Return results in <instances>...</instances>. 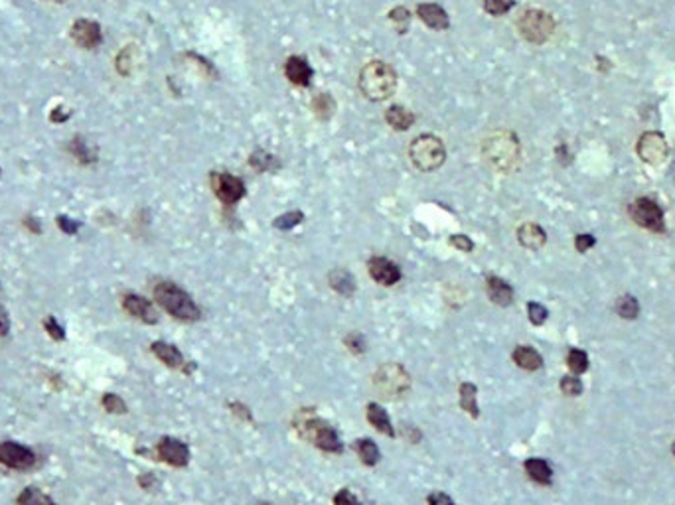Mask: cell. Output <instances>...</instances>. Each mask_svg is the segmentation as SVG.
<instances>
[{"label": "cell", "mask_w": 675, "mask_h": 505, "mask_svg": "<svg viewBox=\"0 0 675 505\" xmlns=\"http://www.w3.org/2000/svg\"><path fill=\"white\" fill-rule=\"evenodd\" d=\"M482 156L494 170L502 174H511L518 170L521 160V144L516 133L498 128L490 133L482 142Z\"/></svg>", "instance_id": "6da1fadb"}, {"label": "cell", "mask_w": 675, "mask_h": 505, "mask_svg": "<svg viewBox=\"0 0 675 505\" xmlns=\"http://www.w3.org/2000/svg\"><path fill=\"white\" fill-rule=\"evenodd\" d=\"M155 300L180 322H196L202 316L199 306L192 300L184 288L170 281H162L155 286Z\"/></svg>", "instance_id": "7a4b0ae2"}, {"label": "cell", "mask_w": 675, "mask_h": 505, "mask_svg": "<svg viewBox=\"0 0 675 505\" xmlns=\"http://www.w3.org/2000/svg\"><path fill=\"white\" fill-rule=\"evenodd\" d=\"M360 89L369 101H385L397 89V74L389 63L379 60L365 63L360 74Z\"/></svg>", "instance_id": "3957f363"}, {"label": "cell", "mask_w": 675, "mask_h": 505, "mask_svg": "<svg viewBox=\"0 0 675 505\" xmlns=\"http://www.w3.org/2000/svg\"><path fill=\"white\" fill-rule=\"evenodd\" d=\"M294 429L299 431L302 438H308L312 440L320 450L324 452H332V454H340L343 450L342 440L338 436V432L334 431L332 426L328 422H324L322 419H318L310 409L302 410L301 417L294 421Z\"/></svg>", "instance_id": "277c9868"}, {"label": "cell", "mask_w": 675, "mask_h": 505, "mask_svg": "<svg viewBox=\"0 0 675 505\" xmlns=\"http://www.w3.org/2000/svg\"><path fill=\"white\" fill-rule=\"evenodd\" d=\"M409 158L413 166L421 172H433L438 170L447 160V148L445 142L435 135H421L417 137L409 147Z\"/></svg>", "instance_id": "5b68a950"}, {"label": "cell", "mask_w": 675, "mask_h": 505, "mask_svg": "<svg viewBox=\"0 0 675 505\" xmlns=\"http://www.w3.org/2000/svg\"><path fill=\"white\" fill-rule=\"evenodd\" d=\"M518 30H520L521 38L525 42L541 46L553 36L555 18L551 16L549 12L539 11V8H530V11L521 12L520 20H518Z\"/></svg>", "instance_id": "8992f818"}, {"label": "cell", "mask_w": 675, "mask_h": 505, "mask_svg": "<svg viewBox=\"0 0 675 505\" xmlns=\"http://www.w3.org/2000/svg\"><path fill=\"white\" fill-rule=\"evenodd\" d=\"M411 385V377L405 369L397 363H385L375 371L374 387L375 391L385 399H397L401 397Z\"/></svg>", "instance_id": "52a82bcc"}, {"label": "cell", "mask_w": 675, "mask_h": 505, "mask_svg": "<svg viewBox=\"0 0 675 505\" xmlns=\"http://www.w3.org/2000/svg\"><path fill=\"white\" fill-rule=\"evenodd\" d=\"M628 213L634 220L636 225L644 227L652 233H665V223H664V210L660 208V203L654 201L652 198H638L630 203Z\"/></svg>", "instance_id": "ba28073f"}, {"label": "cell", "mask_w": 675, "mask_h": 505, "mask_svg": "<svg viewBox=\"0 0 675 505\" xmlns=\"http://www.w3.org/2000/svg\"><path fill=\"white\" fill-rule=\"evenodd\" d=\"M0 464L8 470L28 472L32 468H36L38 456L30 446H24L20 442L14 440H2L0 442Z\"/></svg>", "instance_id": "9c48e42d"}, {"label": "cell", "mask_w": 675, "mask_h": 505, "mask_svg": "<svg viewBox=\"0 0 675 505\" xmlns=\"http://www.w3.org/2000/svg\"><path fill=\"white\" fill-rule=\"evenodd\" d=\"M636 154H638L640 160L645 162V164H652V166L664 164L665 158L669 154L665 137L662 133H657V130H648V133H644L642 137L638 138Z\"/></svg>", "instance_id": "30bf717a"}, {"label": "cell", "mask_w": 675, "mask_h": 505, "mask_svg": "<svg viewBox=\"0 0 675 505\" xmlns=\"http://www.w3.org/2000/svg\"><path fill=\"white\" fill-rule=\"evenodd\" d=\"M209 184L218 200L225 206H233L245 196V184L243 180L228 174V172H211L209 174Z\"/></svg>", "instance_id": "8fae6325"}, {"label": "cell", "mask_w": 675, "mask_h": 505, "mask_svg": "<svg viewBox=\"0 0 675 505\" xmlns=\"http://www.w3.org/2000/svg\"><path fill=\"white\" fill-rule=\"evenodd\" d=\"M72 40L84 50H95L103 43V32L99 22L89 20V18H79L72 24L70 30Z\"/></svg>", "instance_id": "7c38bea8"}, {"label": "cell", "mask_w": 675, "mask_h": 505, "mask_svg": "<svg viewBox=\"0 0 675 505\" xmlns=\"http://www.w3.org/2000/svg\"><path fill=\"white\" fill-rule=\"evenodd\" d=\"M156 454L162 462L170 464L174 468H184L190 462V448H188L186 442L172 438V436L160 438V442L156 444Z\"/></svg>", "instance_id": "4fadbf2b"}, {"label": "cell", "mask_w": 675, "mask_h": 505, "mask_svg": "<svg viewBox=\"0 0 675 505\" xmlns=\"http://www.w3.org/2000/svg\"><path fill=\"white\" fill-rule=\"evenodd\" d=\"M123 308H125V312H129L133 318L145 322V324L152 326V324L158 322V312H156L155 304H152L150 300H146L145 296L135 295V292H126V295L123 296Z\"/></svg>", "instance_id": "5bb4252c"}, {"label": "cell", "mask_w": 675, "mask_h": 505, "mask_svg": "<svg viewBox=\"0 0 675 505\" xmlns=\"http://www.w3.org/2000/svg\"><path fill=\"white\" fill-rule=\"evenodd\" d=\"M367 269H369L372 278H374L377 284H381V286H393V284L401 281V269H399L391 259L374 257V259L367 263Z\"/></svg>", "instance_id": "9a60e30c"}, {"label": "cell", "mask_w": 675, "mask_h": 505, "mask_svg": "<svg viewBox=\"0 0 675 505\" xmlns=\"http://www.w3.org/2000/svg\"><path fill=\"white\" fill-rule=\"evenodd\" d=\"M284 75L291 83L299 85V87H306L310 85V79L314 72H312L310 63L306 62L301 55H291L287 63H284Z\"/></svg>", "instance_id": "2e32d148"}, {"label": "cell", "mask_w": 675, "mask_h": 505, "mask_svg": "<svg viewBox=\"0 0 675 505\" xmlns=\"http://www.w3.org/2000/svg\"><path fill=\"white\" fill-rule=\"evenodd\" d=\"M417 16L433 30H447L450 26V20H448V14L445 12V8L438 6V4H433V2L419 4L417 6Z\"/></svg>", "instance_id": "e0dca14e"}, {"label": "cell", "mask_w": 675, "mask_h": 505, "mask_svg": "<svg viewBox=\"0 0 675 505\" xmlns=\"http://www.w3.org/2000/svg\"><path fill=\"white\" fill-rule=\"evenodd\" d=\"M67 152H70L79 164H84V166H91V164L97 162V158H99L97 147H93L84 135H75V137L70 138Z\"/></svg>", "instance_id": "ac0fdd59"}, {"label": "cell", "mask_w": 675, "mask_h": 505, "mask_svg": "<svg viewBox=\"0 0 675 505\" xmlns=\"http://www.w3.org/2000/svg\"><path fill=\"white\" fill-rule=\"evenodd\" d=\"M486 290H488L490 300L498 306H509L513 302V288L509 286L504 278L490 274L486 278Z\"/></svg>", "instance_id": "d6986e66"}, {"label": "cell", "mask_w": 675, "mask_h": 505, "mask_svg": "<svg viewBox=\"0 0 675 505\" xmlns=\"http://www.w3.org/2000/svg\"><path fill=\"white\" fill-rule=\"evenodd\" d=\"M150 349H152V354H155L156 358L160 359L164 365H168V368L184 369V365H186L184 356H182V354H180V349H178L176 346H172V344H166V342H155V344L150 346Z\"/></svg>", "instance_id": "ffe728a7"}, {"label": "cell", "mask_w": 675, "mask_h": 505, "mask_svg": "<svg viewBox=\"0 0 675 505\" xmlns=\"http://www.w3.org/2000/svg\"><path fill=\"white\" fill-rule=\"evenodd\" d=\"M518 241H520L525 249L537 251V249H541V247L545 245L547 235L543 231V227H539L537 223H523L520 229H518Z\"/></svg>", "instance_id": "44dd1931"}, {"label": "cell", "mask_w": 675, "mask_h": 505, "mask_svg": "<svg viewBox=\"0 0 675 505\" xmlns=\"http://www.w3.org/2000/svg\"><path fill=\"white\" fill-rule=\"evenodd\" d=\"M365 410H367V421H369V424L374 426L375 431H379L381 434H387V436H395V429L393 424H391V419H389V415L385 412L381 405L369 403Z\"/></svg>", "instance_id": "7402d4cb"}, {"label": "cell", "mask_w": 675, "mask_h": 505, "mask_svg": "<svg viewBox=\"0 0 675 505\" xmlns=\"http://www.w3.org/2000/svg\"><path fill=\"white\" fill-rule=\"evenodd\" d=\"M385 121L393 130H409L415 123V115L401 105H391L385 113Z\"/></svg>", "instance_id": "603a6c76"}, {"label": "cell", "mask_w": 675, "mask_h": 505, "mask_svg": "<svg viewBox=\"0 0 675 505\" xmlns=\"http://www.w3.org/2000/svg\"><path fill=\"white\" fill-rule=\"evenodd\" d=\"M513 361L518 363V368L527 369V371H537L543 368V358L537 349H533L531 346H518L513 349Z\"/></svg>", "instance_id": "cb8c5ba5"}, {"label": "cell", "mask_w": 675, "mask_h": 505, "mask_svg": "<svg viewBox=\"0 0 675 505\" xmlns=\"http://www.w3.org/2000/svg\"><path fill=\"white\" fill-rule=\"evenodd\" d=\"M328 283L332 286V290H336L338 295L353 296V292H355V278L346 269H334L332 273L328 274Z\"/></svg>", "instance_id": "d4e9b609"}, {"label": "cell", "mask_w": 675, "mask_h": 505, "mask_svg": "<svg viewBox=\"0 0 675 505\" xmlns=\"http://www.w3.org/2000/svg\"><path fill=\"white\" fill-rule=\"evenodd\" d=\"M136 63H138V50H136V46H133V43L125 46L121 52L117 53V58H114V67H117L119 75H123V77H131V75H133Z\"/></svg>", "instance_id": "484cf974"}, {"label": "cell", "mask_w": 675, "mask_h": 505, "mask_svg": "<svg viewBox=\"0 0 675 505\" xmlns=\"http://www.w3.org/2000/svg\"><path fill=\"white\" fill-rule=\"evenodd\" d=\"M523 468H525V472H527V476H530L531 480H533V482H537V484L549 485L551 480H553V470H551V466L545 462V460H541V458H530V460H525Z\"/></svg>", "instance_id": "4316f807"}, {"label": "cell", "mask_w": 675, "mask_h": 505, "mask_svg": "<svg viewBox=\"0 0 675 505\" xmlns=\"http://www.w3.org/2000/svg\"><path fill=\"white\" fill-rule=\"evenodd\" d=\"M476 395H478V389H476L474 383H462L460 385V409L466 410L472 419H478L480 415Z\"/></svg>", "instance_id": "83f0119b"}, {"label": "cell", "mask_w": 675, "mask_h": 505, "mask_svg": "<svg viewBox=\"0 0 675 505\" xmlns=\"http://www.w3.org/2000/svg\"><path fill=\"white\" fill-rule=\"evenodd\" d=\"M16 504L18 505H55V501H53L52 497H50L48 494H44L40 487H36V485H28V487H24V490L20 492L18 499H16Z\"/></svg>", "instance_id": "f1b7e54d"}, {"label": "cell", "mask_w": 675, "mask_h": 505, "mask_svg": "<svg viewBox=\"0 0 675 505\" xmlns=\"http://www.w3.org/2000/svg\"><path fill=\"white\" fill-rule=\"evenodd\" d=\"M312 111L314 115L318 116L320 121H328L332 119V115L336 113V101L330 93H318L314 99H312Z\"/></svg>", "instance_id": "f546056e"}, {"label": "cell", "mask_w": 675, "mask_h": 505, "mask_svg": "<svg viewBox=\"0 0 675 505\" xmlns=\"http://www.w3.org/2000/svg\"><path fill=\"white\" fill-rule=\"evenodd\" d=\"M353 446H355V452L362 458V462H364L365 466H375V464L379 462L381 454H379V448H377V444H375L374 440L360 438Z\"/></svg>", "instance_id": "4dcf8cb0"}, {"label": "cell", "mask_w": 675, "mask_h": 505, "mask_svg": "<svg viewBox=\"0 0 675 505\" xmlns=\"http://www.w3.org/2000/svg\"><path fill=\"white\" fill-rule=\"evenodd\" d=\"M249 164L255 170H259V172H273V170H277L281 166L277 156H273V154L265 152V150H255L249 156Z\"/></svg>", "instance_id": "1f68e13d"}, {"label": "cell", "mask_w": 675, "mask_h": 505, "mask_svg": "<svg viewBox=\"0 0 675 505\" xmlns=\"http://www.w3.org/2000/svg\"><path fill=\"white\" fill-rule=\"evenodd\" d=\"M614 310H616V314L624 318V320H634V318H638V314H640V304H638V300H636L634 296L624 295L616 300Z\"/></svg>", "instance_id": "d6a6232c"}, {"label": "cell", "mask_w": 675, "mask_h": 505, "mask_svg": "<svg viewBox=\"0 0 675 505\" xmlns=\"http://www.w3.org/2000/svg\"><path fill=\"white\" fill-rule=\"evenodd\" d=\"M567 365H569V369H571L572 373H584L586 369H589V356L582 351V349H577V347H572V349H569V354H567Z\"/></svg>", "instance_id": "836d02e7"}, {"label": "cell", "mask_w": 675, "mask_h": 505, "mask_svg": "<svg viewBox=\"0 0 675 505\" xmlns=\"http://www.w3.org/2000/svg\"><path fill=\"white\" fill-rule=\"evenodd\" d=\"M302 220H304V213H302V211H289V213L279 215L277 220L273 221V225H275L277 229H281V231H289L292 227H296L299 223H302Z\"/></svg>", "instance_id": "e575fe53"}, {"label": "cell", "mask_w": 675, "mask_h": 505, "mask_svg": "<svg viewBox=\"0 0 675 505\" xmlns=\"http://www.w3.org/2000/svg\"><path fill=\"white\" fill-rule=\"evenodd\" d=\"M101 405H103V409L107 410V412H111V415H125L126 412V403L121 399L119 395H114V393L103 395Z\"/></svg>", "instance_id": "d590c367"}, {"label": "cell", "mask_w": 675, "mask_h": 505, "mask_svg": "<svg viewBox=\"0 0 675 505\" xmlns=\"http://www.w3.org/2000/svg\"><path fill=\"white\" fill-rule=\"evenodd\" d=\"M389 20L393 22L397 26L399 34H405L407 26H409V20H411V14L407 11L405 6H395L393 11L389 12Z\"/></svg>", "instance_id": "8d00e7d4"}, {"label": "cell", "mask_w": 675, "mask_h": 505, "mask_svg": "<svg viewBox=\"0 0 675 505\" xmlns=\"http://www.w3.org/2000/svg\"><path fill=\"white\" fill-rule=\"evenodd\" d=\"M513 0H484V11L492 16H502L513 8Z\"/></svg>", "instance_id": "74e56055"}, {"label": "cell", "mask_w": 675, "mask_h": 505, "mask_svg": "<svg viewBox=\"0 0 675 505\" xmlns=\"http://www.w3.org/2000/svg\"><path fill=\"white\" fill-rule=\"evenodd\" d=\"M527 314H530L531 324L541 326V324H545V320H547L549 312H547V308H545L543 304H539V302H530V304H527Z\"/></svg>", "instance_id": "f35d334b"}, {"label": "cell", "mask_w": 675, "mask_h": 505, "mask_svg": "<svg viewBox=\"0 0 675 505\" xmlns=\"http://www.w3.org/2000/svg\"><path fill=\"white\" fill-rule=\"evenodd\" d=\"M44 330H46V332H48V336L52 337V339H55V342H62V339H65V332H63V328L58 324L55 316H48V318L44 320Z\"/></svg>", "instance_id": "ab89813d"}, {"label": "cell", "mask_w": 675, "mask_h": 505, "mask_svg": "<svg viewBox=\"0 0 675 505\" xmlns=\"http://www.w3.org/2000/svg\"><path fill=\"white\" fill-rule=\"evenodd\" d=\"M561 391L565 393V395H569V397H579V395L582 393L581 379L572 377V375H569V377H563L561 379Z\"/></svg>", "instance_id": "60d3db41"}, {"label": "cell", "mask_w": 675, "mask_h": 505, "mask_svg": "<svg viewBox=\"0 0 675 505\" xmlns=\"http://www.w3.org/2000/svg\"><path fill=\"white\" fill-rule=\"evenodd\" d=\"M343 344L352 354H364L365 351V337L360 332H352L350 336L343 339Z\"/></svg>", "instance_id": "b9f144b4"}, {"label": "cell", "mask_w": 675, "mask_h": 505, "mask_svg": "<svg viewBox=\"0 0 675 505\" xmlns=\"http://www.w3.org/2000/svg\"><path fill=\"white\" fill-rule=\"evenodd\" d=\"M55 221H58V227H60L65 235H75V233L79 231V227H81V223H77V221L67 217V215H58Z\"/></svg>", "instance_id": "7bdbcfd3"}, {"label": "cell", "mask_w": 675, "mask_h": 505, "mask_svg": "<svg viewBox=\"0 0 675 505\" xmlns=\"http://www.w3.org/2000/svg\"><path fill=\"white\" fill-rule=\"evenodd\" d=\"M596 245V239L592 237L591 233H581L575 237V249L579 252H586L589 249H592Z\"/></svg>", "instance_id": "ee69618b"}, {"label": "cell", "mask_w": 675, "mask_h": 505, "mask_svg": "<svg viewBox=\"0 0 675 505\" xmlns=\"http://www.w3.org/2000/svg\"><path fill=\"white\" fill-rule=\"evenodd\" d=\"M334 505H362L360 504V499L355 497V495L350 492V490H340L338 494L334 495Z\"/></svg>", "instance_id": "f6af8a7d"}, {"label": "cell", "mask_w": 675, "mask_h": 505, "mask_svg": "<svg viewBox=\"0 0 675 505\" xmlns=\"http://www.w3.org/2000/svg\"><path fill=\"white\" fill-rule=\"evenodd\" d=\"M450 245L457 247L458 251L464 252H470L474 249V243H472V239L466 237V235H452V237H450Z\"/></svg>", "instance_id": "bcb514c9"}, {"label": "cell", "mask_w": 675, "mask_h": 505, "mask_svg": "<svg viewBox=\"0 0 675 505\" xmlns=\"http://www.w3.org/2000/svg\"><path fill=\"white\" fill-rule=\"evenodd\" d=\"M426 501H428V505H457L454 501H452V497H448V495L443 494V492H435V494H431Z\"/></svg>", "instance_id": "7dc6e473"}, {"label": "cell", "mask_w": 675, "mask_h": 505, "mask_svg": "<svg viewBox=\"0 0 675 505\" xmlns=\"http://www.w3.org/2000/svg\"><path fill=\"white\" fill-rule=\"evenodd\" d=\"M8 332H11V318H8L6 308L0 304V337H6Z\"/></svg>", "instance_id": "c3c4849f"}, {"label": "cell", "mask_w": 675, "mask_h": 505, "mask_svg": "<svg viewBox=\"0 0 675 505\" xmlns=\"http://www.w3.org/2000/svg\"><path fill=\"white\" fill-rule=\"evenodd\" d=\"M229 409L233 410L240 419H243V421H251V410L245 407V405H241V403H237V400H233V403H229Z\"/></svg>", "instance_id": "681fc988"}, {"label": "cell", "mask_w": 675, "mask_h": 505, "mask_svg": "<svg viewBox=\"0 0 675 505\" xmlns=\"http://www.w3.org/2000/svg\"><path fill=\"white\" fill-rule=\"evenodd\" d=\"M555 154H557V158H559V162H561L563 166H569L572 162V154L569 152L567 144H559V147L555 148Z\"/></svg>", "instance_id": "f907efd6"}, {"label": "cell", "mask_w": 675, "mask_h": 505, "mask_svg": "<svg viewBox=\"0 0 675 505\" xmlns=\"http://www.w3.org/2000/svg\"><path fill=\"white\" fill-rule=\"evenodd\" d=\"M138 485L148 492V490H155L156 485H158V480H156L155 473H143V476L138 478Z\"/></svg>", "instance_id": "816d5d0a"}, {"label": "cell", "mask_w": 675, "mask_h": 505, "mask_svg": "<svg viewBox=\"0 0 675 505\" xmlns=\"http://www.w3.org/2000/svg\"><path fill=\"white\" fill-rule=\"evenodd\" d=\"M72 116V113L67 111V109H63V107H55L52 111V115H50V121L52 123H63V121H67Z\"/></svg>", "instance_id": "f5cc1de1"}, {"label": "cell", "mask_w": 675, "mask_h": 505, "mask_svg": "<svg viewBox=\"0 0 675 505\" xmlns=\"http://www.w3.org/2000/svg\"><path fill=\"white\" fill-rule=\"evenodd\" d=\"M24 225H26V229H30L34 235H42V223H40V220H36V217H26V220H24Z\"/></svg>", "instance_id": "db71d44e"}, {"label": "cell", "mask_w": 675, "mask_h": 505, "mask_svg": "<svg viewBox=\"0 0 675 505\" xmlns=\"http://www.w3.org/2000/svg\"><path fill=\"white\" fill-rule=\"evenodd\" d=\"M405 431H407V436H409V440H411V442H417V440H419V438H421V432L415 431V429H411V426H407Z\"/></svg>", "instance_id": "11a10c76"}, {"label": "cell", "mask_w": 675, "mask_h": 505, "mask_svg": "<svg viewBox=\"0 0 675 505\" xmlns=\"http://www.w3.org/2000/svg\"><path fill=\"white\" fill-rule=\"evenodd\" d=\"M596 62H601V69H603V72H608V69H610V65H608V62H606L604 58H598Z\"/></svg>", "instance_id": "9f6ffc18"}, {"label": "cell", "mask_w": 675, "mask_h": 505, "mask_svg": "<svg viewBox=\"0 0 675 505\" xmlns=\"http://www.w3.org/2000/svg\"><path fill=\"white\" fill-rule=\"evenodd\" d=\"M46 2H55V4H62V2H65V0H46Z\"/></svg>", "instance_id": "6f0895ef"}, {"label": "cell", "mask_w": 675, "mask_h": 505, "mask_svg": "<svg viewBox=\"0 0 675 505\" xmlns=\"http://www.w3.org/2000/svg\"><path fill=\"white\" fill-rule=\"evenodd\" d=\"M674 454H675V440H674Z\"/></svg>", "instance_id": "680465c9"}, {"label": "cell", "mask_w": 675, "mask_h": 505, "mask_svg": "<svg viewBox=\"0 0 675 505\" xmlns=\"http://www.w3.org/2000/svg\"><path fill=\"white\" fill-rule=\"evenodd\" d=\"M0 172H2V170H0Z\"/></svg>", "instance_id": "91938a15"}]
</instances>
